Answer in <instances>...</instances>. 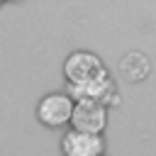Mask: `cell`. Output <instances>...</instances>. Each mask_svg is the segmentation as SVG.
<instances>
[{
    "instance_id": "6da1fadb",
    "label": "cell",
    "mask_w": 156,
    "mask_h": 156,
    "mask_svg": "<svg viewBox=\"0 0 156 156\" xmlns=\"http://www.w3.org/2000/svg\"><path fill=\"white\" fill-rule=\"evenodd\" d=\"M71 112H73V100L66 93H51L46 98L39 100L37 105V117L44 127H63L71 122Z\"/></svg>"
},
{
    "instance_id": "7a4b0ae2",
    "label": "cell",
    "mask_w": 156,
    "mask_h": 156,
    "mask_svg": "<svg viewBox=\"0 0 156 156\" xmlns=\"http://www.w3.org/2000/svg\"><path fill=\"white\" fill-rule=\"evenodd\" d=\"M105 73V63L93 51H73L63 63V76L68 83H85Z\"/></svg>"
},
{
    "instance_id": "3957f363",
    "label": "cell",
    "mask_w": 156,
    "mask_h": 156,
    "mask_svg": "<svg viewBox=\"0 0 156 156\" xmlns=\"http://www.w3.org/2000/svg\"><path fill=\"white\" fill-rule=\"evenodd\" d=\"M71 124L83 132L100 134L107 124V105L100 100H78L71 112Z\"/></svg>"
},
{
    "instance_id": "277c9868",
    "label": "cell",
    "mask_w": 156,
    "mask_h": 156,
    "mask_svg": "<svg viewBox=\"0 0 156 156\" xmlns=\"http://www.w3.org/2000/svg\"><path fill=\"white\" fill-rule=\"evenodd\" d=\"M61 151L66 156H100L102 154V139L93 132L71 129L61 139Z\"/></svg>"
},
{
    "instance_id": "5b68a950",
    "label": "cell",
    "mask_w": 156,
    "mask_h": 156,
    "mask_svg": "<svg viewBox=\"0 0 156 156\" xmlns=\"http://www.w3.org/2000/svg\"><path fill=\"white\" fill-rule=\"evenodd\" d=\"M119 73H122L124 80L139 83V80H144V78L151 73V63H149V58H146L141 51H129V54L119 61Z\"/></svg>"
}]
</instances>
